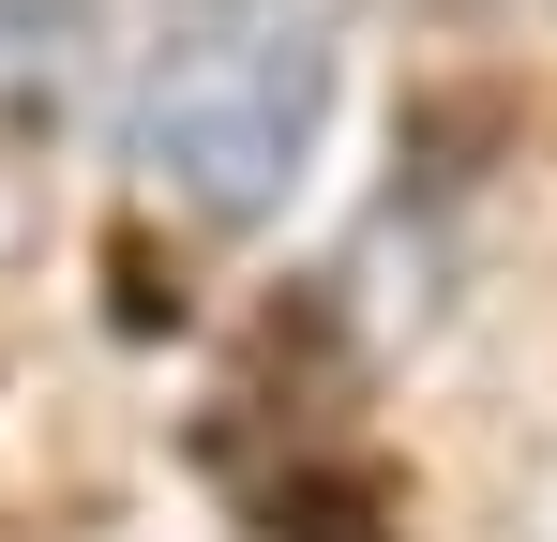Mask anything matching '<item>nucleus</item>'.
Wrapping results in <instances>:
<instances>
[{
	"mask_svg": "<svg viewBox=\"0 0 557 542\" xmlns=\"http://www.w3.org/2000/svg\"><path fill=\"white\" fill-rule=\"evenodd\" d=\"M347 106V0H151L121 76V167L182 226L257 242L301 211Z\"/></svg>",
	"mask_w": 557,
	"mask_h": 542,
	"instance_id": "nucleus-1",
	"label": "nucleus"
}]
</instances>
